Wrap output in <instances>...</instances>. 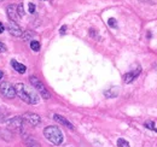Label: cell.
Wrapping results in <instances>:
<instances>
[{
	"label": "cell",
	"instance_id": "obj_1",
	"mask_svg": "<svg viewBox=\"0 0 157 147\" xmlns=\"http://www.w3.org/2000/svg\"><path fill=\"white\" fill-rule=\"evenodd\" d=\"M16 89V95H18L21 99L30 105H36L39 103V95L34 89H32L30 87H28L24 83H17L15 86Z\"/></svg>",
	"mask_w": 157,
	"mask_h": 147
},
{
	"label": "cell",
	"instance_id": "obj_2",
	"mask_svg": "<svg viewBox=\"0 0 157 147\" xmlns=\"http://www.w3.org/2000/svg\"><path fill=\"white\" fill-rule=\"evenodd\" d=\"M44 135L45 138L53 145H60L64 140L63 133L60 131V129L55 127V126H48L44 129Z\"/></svg>",
	"mask_w": 157,
	"mask_h": 147
},
{
	"label": "cell",
	"instance_id": "obj_3",
	"mask_svg": "<svg viewBox=\"0 0 157 147\" xmlns=\"http://www.w3.org/2000/svg\"><path fill=\"white\" fill-rule=\"evenodd\" d=\"M7 128L15 133L23 134L24 133V119L21 116H16L7 121Z\"/></svg>",
	"mask_w": 157,
	"mask_h": 147
},
{
	"label": "cell",
	"instance_id": "obj_4",
	"mask_svg": "<svg viewBox=\"0 0 157 147\" xmlns=\"http://www.w3.org/2000/svg\"><path fill=\"white\" fill-rule=\"evenodd\" d=\"M29 80H30V83H32V86L38 91V92L41 94V96H42V99H45V100H47V99H50V96H51V94L50 92L46 89V87H45V85L40 81L38 77H35V76H30L29 77Z\"/></svg>",
	"mask_w": 157,
	"mask_h": 147
},
{
	"label": "cell",
	"instance_id": "obj_5",
	"mask_svg": "<svg viewBox=\"0 0 157 147\" xmlns=\"http://www.w3.org/2000/svg\"><path fill=\"white\" fill-rule=\"evenodd\" d=\"M0 93H1L4 96L11 99V98H13V96L16 95V89H15V87H13L10 82L4 81V82L0 83Z\"/></svg>",
	"mask_w": 157,
	"mask_h": 147
},
{
	"label": "cell",
	"instance_id": "obj_6",
	"mask_svg": "<svg viewBox=\"0 0 157 147\" xmlns=\"http://www.w3.org/2000/svg\"><path fill=\"white\" fill-rule=\"evenodd\" d=\"M22 118H23L24 122H27L30 127H36V126H39L40 122H41V118H40L39 115L33 113V112H25V113H23Z\"/></svg>",
	"mask_w": 157,
	"mask_h": 147
},
{
	"label": "cell",
	"instance_id": "obj_7",
	"mask_svg": "<svg viewBox=\"0 0 157 147\" xmlns=\"http://www.w3.org/2000/svg\"><path fill=\"white\" fill-rule=\"evenodd\" d=\"M6 11H7V16H9L10 21L17 23V22L21 19V16H20V13H18V5H13V4H11V5L7 6Z\"/></svg>",
	"mask_w": 157,
	"mask_h": 147
},
{
	"label": "cell",
	"instance_id": "obj_8",
	"mask_svg": "<svg viewBox=\"0 0 157 147\" xmlns=\"http://www.w3.org/2000/svg\"><path fill=\"white\" fill-rule=\"evenodd\" d=\"M7 30H9L10 34L13 35V36L20 37L23 35V30H22V28H21L16 22H12V21L9 22V24H7Z\"/></svg>",
	"mask_w": 157,
	"mask_h": 147
},
{
	"label": "cell",
	"instance_id": "obj_9",
	"mask_svg": "<svg viewBox=\"0 0 157 147\" xmlns=\"http://www.w3.org/2000/svg\"><path fill=\"white\" fill-rule=\"evenodd\" d=\"M53 119L56 121V122H58L59 124H62V126H64L65 128H68V129H70V130H74V126L65 118V117H63V116H60V115H53Z\"/></svg>",
	"mask_w": 157,
	"mask_h": 147
},
{
	"label": "cell",
	"instance_id": "obj_10",
	"mask_svg": "<svg viewBox=\"0 0 157 147\" xmlns=\"http://www.w3.org/2000/svg\"><path fill=\"white\" fill-rule=\"evenodd\" d=\"M139 74H140V68L136 69L134 71H129V73H127L124 76H123V80H124L126 83H131L132 81H134V80L137 78Z\"/></svg>",
	"mask_w": 157,
	"mask_h": 147
},
{
	"label": "cell",
	"instance_id": "obj_11",
	"mask_svg": "<svg viewBox=\"0 0 157 147\" xmlns=\"http://www.w3.org/2000/svg\"><path fill=\"white\" fill-rule=\"evenodd\" d=\"M23 141L27 147H40V144L32 136H24L23 138Z\"/></svg>",
	"mask_w": 157,
	"mask_h": 147
},
{
	"label": "cell",
	"instance_id": "obj_12",
	"mask_svg": "<svg viewBox=\"0 0 157 147\" xmlns=\"http://www.w3.org/2000/svg\"><path fill=\"white\" fill-rule=\"evenodd\" d=\"M11 65L13 66V69H15L17 73L24 74L27 71V66L23 65V64H21V63H18L17 60H11Z\"/></svg>",
	"mask_w": 157,
	"mask_h": 147
},
{
	"label": "cell",
	"instance_id": "obj_13",
	"mask_svg": "<svg viewBox=\"0 0 157 147\" xmlns=\"http://www.w3.org/2000/svg\"><path fill=\"white\" fill-rule=\"evenodd\" d=\"M104 95H105L106 98H115V96L118 95V88L117 87L110 88V89H108V91L104 92Z\"/></svg>",
	"mask_w": 157,
	"mask_h": 147
},
{
	"label": "cell",
	"instance_id": "obj_14",
	"mask_svg": "<svg viewBox=\"0 0 157 147\" xmlns=\"http://www.w3.org/2000/svg\"><path fill=\"white\" fill-rule=\"evenodd\" d=\"M30 48H32L33 51L38 52V51L40 50V43H39V41H36V40H32V41H30Z\"/></svg>",
	"mask_w": 157,
	"mask_h": 147
},
{
	"label": "cell",
	"instance_id": "obj_15",
	"mask_svg": "<svg viewBox=\"0 0 157 147\" xmlns=\"http://www.w3.org/2000/svg\"><path fill=\"white\" fill-rule=\"evenodd\" d=\"M145 127H146L147 129H150V130H155V131H157L156 124H155V122H152V121H147V122H145Z\"/></svg>",
	"mask_w": 157,
	"mask_h": 147
},
{
	"label": "cell",
	"instance_id": "obj_16",
	"mask_svg": "<svg viewBox=\"0 0 157 147\" xmlns=\"http://www.w3.org/2000/svg\"><path fill=\"white\" fill-rule=\"evenodd\" d=\"M117 146L118 147H129V144H128V141H126L124 139H118Z\"/></svg>",
	"mask_w": 157,
	"mask_h": 147
},
{
	"label": "cell",
	"instance_id": "obj_17",
	"mask_svg": "<svg viewBox=\"0 0 157 147\" xmlns=\"http://www.w3.org/2000/svg\"><path fill=\"white\" fill-rule=\"evenodd\" d=\"M108 24H109L111 28H116V27H117V23H116V19L115 18H109Z\"/></svg>",
	"mask_w": 157,
	"mask_h": 147
},
{
	"label": "cell",
	"instance_id": "obj_18",
	"mask_svg": "<svg viewBox=\"0 0 157 147\" xmlns=\"http://www.w3.org/2000/svg\"><path fill=\"white\" fill-rule=\"evenodd\" d=\"M24 33H25V34H24V35H22L24 40H29V39H32V35H33V34H32V32H29V30H28V32H24Z\"/></svg>",
	"mask_w": 157,
	"mask_h": 147
},
{
	"label": "cell",
	"instance_id": "obj_19",
	"mask_svg": "<svg viewBox=\"0 0 157 147\" xmlns=\"http://www.w3.org/2000/svg\"><path fill=\"white\" fill-rule=\"evenodd\" d=\"M18 13H20L21 17H23V16H24V9H23V5H22V4L18 5Z\"/></svg>",
	"mask_w": 157,
	"mask_h": 147
},
{
	"label": "cell",
	"instance_id": "obj_20",
	"mask_svg": "<svg viewBox=\"0 0 157 147\" xmlns=\"http://www.w3.org/2000/svg\"><path fill=\"white\" fill-rule=\"evenodd\" d=\"M29 12H30V13H34V12H35V5L32 4V2L29 4Z\"/></svg>",
	"mask_w": 157,
	"mask_h": 147
},
{
	"label": "cell",
	"instance_id": "obj_21",
	"mask_svg": "<svg viewBox=\"0 0 157 147\" xmlns=\"http://www.w3.org/2000/svg\"><path fill=\"white\" fill-rule=\"evenodd\" d=\"M6 51V47H5V45L0 41V52H5Z\"/></svg>",
	"mask_w": 157,
	"mask_h": 147
},
{
	"label": "cell",
	"instance_id": "obj_22",
	"mask_svg": "<svg viewBox=\"0 0 157 147\" xmlns=\"http://www.w3.org/2000/svg\"><path fill=\"white\" fill-rule=\"evenodd\" d=\"M5 116H6V113H5L4 111L1 110V107H0V118H2V117L5 118ZM0 121H1V119H0Z\"/></svg>",
	"mask_w": 157,
	"mask_h": 147
},
{
	"label": "cell",
	"instance_id": "obj_23",
	"mask_svg": "<svg viewBox=\"0 0 157 147\" xmlns=\"http://www.w3.org/2000/svg\"><path fill=\"white\" fill-rule=\"evenodd\" d=\"M65 29H67V27H65V25H63V27L60 28V34H64V33H65Z\"/></svg>",
	"mask_w": 157,
	"mask_h": 147
},
{
	"label": "cell",
	"instance_id": "obj_24",
	"mask_svg": "<svg viewBox=\"0 0 157 147\" xmlns=\"http://www.w3.org/2000/svg\"><path fill=\"white\" fill-rule=\"evenodd\" d=\"M4 32V24L0 22V33H2Z\"/></svg>",
	"mask_w": 157,
	"mask_h": 147
},
{
	"label": "cell",
	"instance_id": "obj_25",
	"mask_svg": "<svg viewBox=\"0 0 157 147\" xmlns=\"http://www.w3.org/2000/svg\"><path fill=\"white\" fill-rule=\"evenodd\" d=\"M2 77H4V73H2V71H1V70H0V81H1V80H2Z\"/></svg>",
	"mask_w": 157,
	"mask_h": 147
},
{
	"label": "cell",
	"instance_id": "obj_26",
	"mask_svg": "<svg viewBox=\"0 0 157 147\" xmlns=\"http://www.w3.org/2000/svg\"><path fill=\"white\" fill-rule=\"evenodd\" d=\"M2 1H4V0H0V4H1V2H2Z\"/></svg>",
	"mask_w": 157,
	"mask_h": 147
}]
</instances>
